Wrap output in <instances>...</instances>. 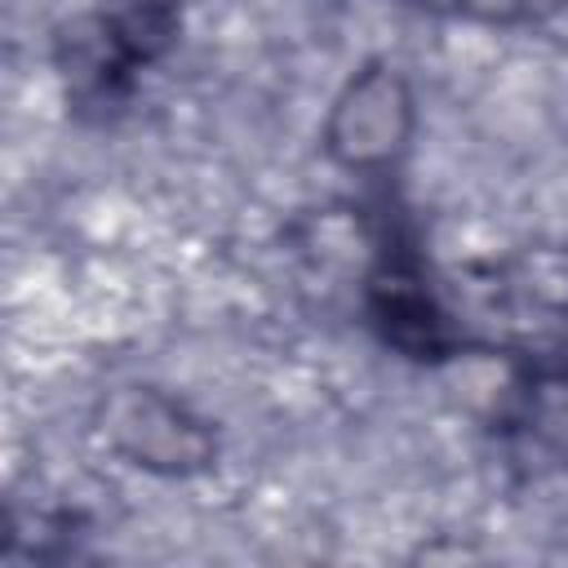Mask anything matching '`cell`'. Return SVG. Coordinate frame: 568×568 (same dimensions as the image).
<instances>
[{
	"mask_svg": "<svg viewBox=\"0 0 568 568\" xmlns=\"http://www.w3.org/2000/svg\"><path fill=\"white\" fill-rule=\"evenodd\" d=\"M351 115V129H346V142H351V155L355 160H377L395 146L399 138V124H404V98H399V84L386 80V75H368L355 84V111Z\"/></svg>",
	"mask_w": 568,
	"mask_h": 568,
	"instance_id": "6da1fadb",
	"label": "cell"
}]
</instances>
